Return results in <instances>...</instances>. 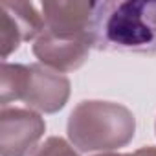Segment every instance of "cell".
Listing matches in <instances>:
<instances>
[{
	"label": "cell",
	"instance_id": "6da1fadb",
	"mask_svg": "<svg viewBox=\"0 0 156 156\" xmlns=\"http://www.w3.org/2000/svg\"><path fill=\"white\" fill-rule=\"evenodd\" d=\"M92 46L105 51L156 53V2H96Z\"/></svg>",
	"mask_w": 156,
	"mask_h": 156
},
{
	"label": "cell",
	"instance_id": "7a4b0ae2",
	"mask_svg": "<svg viewBox=\"0 0 156 156\" xmlns=\"http://www.w3.org/2000/svg\"><path fill=\"white\" fill-rule=\"evenodd\" d=\"M68 136L81 151H108L134 136V116L121 105L85 101L68 119Z\"/></svg>",
	"mask_w": 156,
	"mask_h": 156
},
{
	"label": "cell",
	"instance_id": "3957f363",
	"mask_svg": "<svg viewBox=\"0 0 156 156\" xmlns=\"http://www.w3.org/2000/svg\"><path fill=\"white\" fill-rule=\"evenodd\" d=\"M70 83L64 75L46 70L39 64H8L2 66V103L22 99L26 105L44 112H55L64 107Z\"/></svg>",
	"mask_w": 156,
	"mask_h": 156
},
{
	"label": "cell",
	"instance_id": "277c9868",
	"mask_svg": "<svg viewBox=\"0 0 156 156\" xmlns=\"http://www.w3.org/2000/svg\"><path fill=\"white\" fill-rule=\"evenodd\" d=\"M96 2H44L41 11L44 17V30L57 37L83 39L92 44V17ZM94 48V46H92Z\"/></svg>",
	"mask_w": 156,
	"mask_h": 156
},
{
	"label": "cell",
	"instance_id": "5b68a950",
	"mask_svg": "<svg viewBox=\"0 0 156 156\" xmlns=\"http://www.w3.org/2000/svg\"><path fill=\"white\" fill-rule=\"evenodd\" d=\"M41 116L22 108L2 110V154L24 156L44 132Z\"/></svg>",
	"mask_w": 156,
	"mask_h": 156
},
{
	"label": "cell",
	"instance_id": "8992f818",
	"mask_svg": "<svg viewBox=\"0 0 156 156\" xmlns=\"http://www.w3.org/2000/svg\"><path fill=\"white\" fill-rule=\"evenodd\" d=\"M92 44L83 39H66V37H57L48 31H42L35 44H33V53L48 66L61 70V72H70L79 68Z\"/></svg>",
	"mask_w": 156,
	"mask_h": 156
},
{
	"label": "cell",
	"instance_id": "52a82bcc",
	"mask_svg": "<svg viewBox=\"0 0 156 156\" xmlns=\"http://www.w3.org/2000/svg\"><path fill=\"white\" fill-rule=\"evenodd\" d=\"M0 9L9 13V17L17 22L24 41L39 37L46 26L42 13H39L37 6L31 2H0Z\"/></svg>",
	"mask_w": 156,
	"mask_h": 156
},
{
	"label": "cell",
	"instance_id": "ba28073f",
	"mask_svg": "<svg viewBox=\"0 0 156 156\" xmlns=\"http://www.w3.org/2000/svg\"><path fill=\"white\" fill-rule=\"evenodd\" d=\"M31 156H77L73 149L61 138H50Z\"/></svg>",
	"mask_w": 156,
	"mask_h": 156
},
{
	"label": "cell",
	"instance_id": "9c48e42d",
	"mask_svg": "<svg viewBox=\"0 0 156 156\" xmlns=\"http://www.w3.org/2000/svg\"><path fill=\"white\" fill-rule=\"evenodd\" d=\"M134 156H156V149L154 147H145V149H140Z\"/></svg>",
	"mask_w": 156,
	"mask_h": 156
},
{
	"label": "cell",
	"instance_id": "30bf717a",
	"mask_svg": "<svg viewBox=\"0 0 156 156\" xmlns=\"http://www.w3.org/2000/svg\"><path fill=\"white\" fill-rule=\"evenodd\" d=\"M101 156H134V154H101Z\"/></svg>",
	"mask_w": 156,
	"mask_h": 156
}]
</instances>
